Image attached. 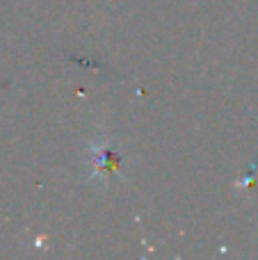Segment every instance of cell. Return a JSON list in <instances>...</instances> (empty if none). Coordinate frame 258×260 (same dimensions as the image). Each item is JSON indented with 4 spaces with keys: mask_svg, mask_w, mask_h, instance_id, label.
I'll list each match as a JSON object with an SVG mask.
<instances>
[{
    "mask_svg": "<svg viewBox=\"0 0 258 260\" xmlns=\"http://www.w3.org/2000/svg\"><path fill=\"white\" fill-rule=\"evenodd\" d=\"M89 155L96 157L94 165H91V174L94 176H112L114 171L119 169V160H121V157H119V151L112 146V144L105 142L103 148L91 146Z\"/></svg>",
    "mask_w": 258,
    "mask_h": 260,
    "instance_id": "obj_1",
    "label": "cell"
}]
</instances>
